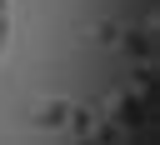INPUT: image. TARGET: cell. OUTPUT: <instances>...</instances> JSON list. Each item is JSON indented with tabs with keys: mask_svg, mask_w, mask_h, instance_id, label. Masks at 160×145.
<instances>
[{
	"mask_svg": "<svg viewBox=\"0 0 160 145\" xmlns=\"http://www.w3.org/2000/svg\"><path fill=\"white\" fill-rule=\"evenodd\" d=\"M70 110H75V105H70L65 95H55V100H40L30 120H35L40 130H60V125H70Z\"/></svg>",
	"mask_w": 160,
	"mask_h": 145,
	"instance_id": "1",
	"label": "cell"
},
{
	"mask_svg": "<svg viewBox=\"0 0 160 145\" xmlns=\"http://www.w3.org/2000/svg\"><path fill=\"white\" fill-rule=\"evenodd\" d=\"M125 50H130V55H140V60H155V30H150V25L130 30V35H125Z\"/></svg>",
	"mask_w": 160,
	"mask_h": 145,
	"instance_id": "2",
	"label": "cell"
},
{
	"mask_svg": "<svg viewBox=\"0 0 160 145\" xmlns=\"http://www.w3.org/2000/svg\"><path fill=\"white\" fill-rule=\"evenodd\" d=\"M10 45V0H0V50Z\"/></svg>",
	"mask_w": 160,
	"mask_h": 145,
	"instance_id": "3",
	"label": "cell"
},
{
	"mask_svg": "<svg viewBox=\"0 0 160 145\" xmlns=\"http://www.w3.org/2000/svg\"><path fill=\"white\" fill-rule=\"evenodd\" d=\"M140 120V105L135 100H120V125H135Z\"/></svg>",
	"mask_w": 160,
	"mask_h": 145,
	"instance_id": "4",
	"label": "cell"
}]
</instances>
